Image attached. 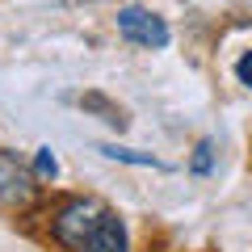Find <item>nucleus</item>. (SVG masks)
Masks as SVG:
<instances>
[{
  "mask_svg": "<svg viewBox=\"0 0 252 252\" xmlns=\"http://www.w3.org/2000/svg\"><path fill=\"white\" fill-rule=\"evenodd\" d=\"M105 202H97V198H76V202H67V206L55 215V240L59 244H67L72 252H84V244H89V235L97 231V223L105 219Z\"/></svg>",
  "mask_w": 252,
  "mask_h": 252,
  "instance_id": "1",
  "label": "nucleus"
},
{
  "mask_svg": "<svg viewBox=\"0 0 252 252\" xmlns=\"http://www.w3.org/2000/svg\"><path fill=\"white\" fill-rule=\"evenodd\" d=\"M118 30H122L126 42H135V46H168V26L156 13L139 9V4H126L118 13Z\"/></svg>",
  "mask_w": 252,
  "mask_h": 252,
  "instance_id": "2",
  "label": "nucleus"
},
{
  "mask_svg": "<svg viewBox=\"0 0 252 252\" xmlns=\"http://www.w3.org/2000/svg\"><path fill=\"white\" fill-rule=\"evenodd\" d=\"M30 202H34V177L13 152H0V206L21 210Z\"/></svg>",
  "mask_w": 252,
  "mask_h": 252,
  "instance_id": "3",
  "label": "nucleus"
},
{
  "mask_svg": "<svg viewBox=\"0 0 252 252\" xmlns=\"http://www.w3.org/2000/svg\"><path fill=\"white\" fill-rule=\"evenodd\" d=\"M84 252H126V231H122V223H118L114 210H105V219H101L97 231L89 235Z\"/></svg>",
  "mask_w": 252,
  "mask_h": 252,
  "instance_id": "4",
  "label": "nucleus"
},
{
  "mask_svg": "<svg viewBox=\"0 0 252 252\" xmlns=\"http://www.w3.org/2000/svg\"><path fill=\"white\" fill-rule=\"evenodd\" d=\"M109 160H122V164H139V168H160V160L152 156H139V152H126V147H101Z\"/></svg>",
  "mask_w": 252,
  "mask_h": 252,
  "instance_id": "5",
  "label": "nucleus"
},
{
  "mask_svg": "<svg viewBox=\"0 0 252 252\" xmlns=\"http://www.w3.org/2000/svg\"><path fill=\"white\" fill-rule=\"evenodd\" d=\"M210 152H215L210 143H198V152H193V164H189V168L198 172V177H206V172H210Z\"/></svg>",
  "mask_w": 252,
  "mask_h": 252,
  "instance_id": "6",
  "label": "nucleus"
},
{
  "mask_svg": "<svg viewBox=\"0 0 252 252\" xmlns=\"http://www.w3.org/2000/svg\"><path fill=\"white\" fill-rule=\"evenodd\" d=\"M34 168L42 172V177H55V172H59V164H55V156H51V147H42V152H38V160H34Z\"/></svg>",
  "mask_w": 252,
  "mask_h": 252,
  "instance_id": "7",
  "label": "nucleus"
},
{
  "mask_svg": "<svg viewBox=\"0 0 252 252\" xmlns=\"http://www.w3.org/2000/svg\"><path fill=\"white\" fill-rule=\"evenodd\" d=\"M235 72H240V80H244V84H248V89H252V51L244 55L240 63H235Z\"/></svg>",
  "mask_w": 252,
  "mask_h": 252,
  "instance_id": "8",
  "label": "nucleus"
}]
</instances>
